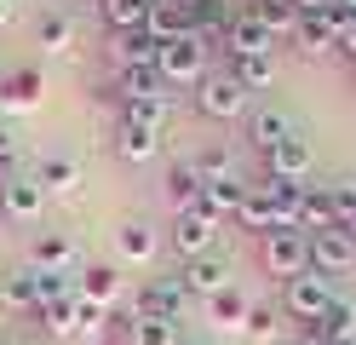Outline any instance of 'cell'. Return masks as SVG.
I'll list each match as a JSON object with an SVG mask.
<instances>
[{
	"instance_id": "1",
	"label": "cell",
	"mask_w": 356,
	"mask_h": 345,
	"mask_svg": "<svg viewBox=\"0 0 356 345\" xmlns=\"http://www.w3.org/2000/svg\"><path fill=\"white\" fill-rule=\"evenodd\" d=\"M195 109H202L207 121H248L253 92L241 86L230 69H218V75H202V86H195Z\"/></svg>"
},
{
	"instance_id": "2",
	"label": "cell",
	"mask_w": 356,
	"mask_h": 345,
	"mask_svg": "<svg viewBox=\"0 0 356 345\" xmlns=\"http://www.w3.org/2000/svg\"><path fill=\"white\" fill-rule=\"evenodd\" d=\"M259 265L276 276V282H293V276L310 270V236L305 230H270L259 242Z\"/></svg>"
},
{
	"instance_id": "3",
	"label": "cell",
	"mask_w": 356,
	"mask_h": 345,
	"mask_svg": "<svg viewBox=\"0 0 356 345\" xmlns=\"http://www.w3.org/2000/svg\"><path fill=\"white\" fill-rule=\"evenodd\" d=\"M327 305H333V282H327V276L305 270V276H293V282H282V316L305 322V328H316Z\"/></svg>"
},
{
	"instance_id": "4",
	"label": "cell",
	"mask_w": 356,
	"mask_h": 345,
	"mask_svg": "<svg viewBox=\"0 0 356 345\" xmlns=\"http://www.w3.org/2000/svg\"><path fill=\"white\" fill-rule=\"evenodd\" d=\"M167 242H172V253H178L184 265H190V259H207L213 242H218V219H207L202 207H184V213H172Z\"/></svg>"
},
{
	"instance_id": "5",
	"label": "cell",
	"mask_w": 356,
	"mask_h": 345,
	"mask_svg": "<svg viewBox=\"0 0 356 345\" xmlns=\"http://www.w3.org/2000/svg\"><path fill=\"white\" fill-rule=\"evenodd\" d=\"M155 69H161V81H167V86H202V75H207V46L195 40V35H184V40L161 46Z\"/></svg>"
},
{
	"instance_id": "6",
	"label": "cell",
	"mask_w": 356,
	"mask_h": 345,
	"mask_svg": "<svg viewBox=\"0 0 356 345\" xmlns=\"http://www.w3.org/2000/svg\"><path fill=\"white\" fill-rule=\"evenodd\" d=\"M132 311H138V316H167V322H184V316H190V288L178 282V270H172V276H149Z\"/></svg>"
},
{
	"instance_id": "7",
	"label": "cell",
	"mask_w": 356,
	"mask_h": 345,
	"mask_svg": "<svg viewBox=\"0 0 356 345\" xmlns=\"http://www.w3.org/2000/svg\"><path fill=\"white\" fill-rule=\"evenodd\" d=\"M310 270H316V276H327V282H333V276H350V270H356V242L345 236L339 224H333V230H316V236H310Z\"/></svg>"
},
{
	"instance_id": "8",
	"label": "cell",
	"mask_w": 356,
	"mask_h": 345,
	"mask_svg": "<svg viewBox=\"0 0 356 345\" xmlns=\"http://www.w3.org/2000/svg\"><path fill=\"white\" fill-rule=\"evenodd\" d=\"M225 52H230V58H270V52H276V35L264 29L248 6H241V12L230 17V29H225Z\"/></svg>"
},
{
	"instance_id": "9",
	"label": "cell",
	"mask_w": 356,
	"mask_h": 345,
	"mask_svg": "<svg viewBox=\"0 0 356 345\" xmlns=\"http://www.w3.org/2000/svg\"><path fill=\"white\" fill-rule=\"evenodd\" d=\"M293 132H299V127H293V115H287L282 104H253V109H248V144H253V150L270 155L282 138H293Z\"/></svg>"
},
{
	"instance_id": "10",
	"label": "cell",
	"mask_w": 356,
	"mask_h": 345,
	"mask_svg": "<svg viewBox=\"0 0 356 345\" xmlns=\"http://www.w3.org/2000/svg\"><path fill=\"white\" fill-rule=\"evenodd\" d=\"M230 276H236V270H230V259H218V253H207V259H190L184 270H178V282L190 288V299H202V305H207L213 293H225V288H236Z\"/></svg>"
},
{
	"instance_id": "11",
	"label": "cell",
	"mask_w": 356,
	"mask_h": 345,
	"mask_svg": "<svg viewBox=\"0 0 356 345\" xmlns=\"http://www.w3.org/2000/svg\"><path fill=\"white\" fill-rule=\"evenodd\" d=\"M0 213L17 219V224H35L47 213V190H40V178H6V190H0Z\"/></svg>"
},
{
	"instance_id": "12",
	"label": "cell",
	"mask_w": 356,
	"mask_h": 345,
	"mask_svg": "<svg viewBox=\"0 0 356 345\" xmlns=\"http://www.w3.org/2000/svg\"><path fill=\"white\" fill-rule=\"evenodd\" d=\"M75 299L109 311V305L121 299V270H115V265H81V270H75Z\"/></svg>"
},
{
	"instance_id": "13",
	"label": "cell",
	"mask_w": 356,
	"mask_h": 345,
	"mask_svg": "<svg viewBox=\"0 0 356 345\" xmlns=\"http://www.w3.org/2000/svg\"><path fill=\"white\" fill-rule=\"evenodd\" d=\"M305 173H310V138H305V132L282 138V144L264 155V178H293V184H305Z\"/></svg>"
},
{
	"instance_id": "14",
	"label": "cell",
	"mask_w": 356,
	"mask_h": 345,
	"mask_svg": "<svg viewBox=\"0 0 356 345\" xmlns=\"http://www.w3.org/2000/svg\"><path fill=\"white\" fill-rule=\"evenodd\" d=\"M293 40H299V52L327 58V52H339V23H333V12H299Z\"/></svg>"
},
{
	"instance_id": "15",
	"label": "cell",
	"mask_w": 356,
	"mask_h": 345,
	"mask_svg": "<svg viewBox=\"0 0 356 345\" xmlns=\"http://www.w3.org/2000/svg\"><path fill=\"white\" fill-rule=\"evenodd\" d=\"M29 265H35V270H63V276H70V270L81 265V247H75V236H63V230H47V236H35Z\"/></svg>"
},
{
	"instance_id": "16",
	"label": "cell",
	"mask_w": 356,
	"mask_h": 345,
	"mask_svg": "<svg viewBox=\"0 0 356 345\" xmlns=\"http://www.w3.org/2000/svg\"><path fill=\"white\" fill-rule=\"evenodd\" d=\"M236 224H241V230H253L259 242L270 236V230H287V224H282V213H276V201L264 196L259 184H248V196H241V207H236Z\"/></svg>"
},
{
	"instance_id": "17",
	"label": "cell",
	"mask_w": 356,
	"mask_h": 345,
	"mask_svg": "<svg viewBox=\"0 0 356 345\" xmlns=\"http://www.w3.org/2000/svg\"><path fill=\"white\" fill-rule=\"evenodd\" d=\"M230 0H195L190 6V35L202 46H225V29H230Z\"/></svg>"
},
{
	"instance_id": "18",
	"label": "cell",
	"mask_w": 356,
	"mask_h": 345,
	"mask_svg": "<svg viewBox=\"0 0 356 345\" xmlns=\"http://www.w3.org/2000/svg\"><path fill=\"white\" fill-rule=\"evenodd\" d=\"M109 58H115V69H155L161 40H149L144 29H132V35H115V40H109Z\"/></svg>"
},
{
	"instance_id": "19",
	"label": "cell",
	"mask_w": 356,
	"mask_h": 345,
	"mask_svg": "<svg viewBox=\"0 0 356 345\" xmlns=\"http://www.w3.org/2000/svg\"><path fill=\"white\" fill-rule=\"evenodd\" d=\"M144 35H149V40H161V46L184 40V35H190V12H184V6H172V0H155L149 17H144Z\"/></svg>"
},
{
	"instance_id": "20",
	"label": "cell",
	"mask_w": 356,
	"mask_h": 345,
	"mask_svg": "<svg viewBox=\"0 0 356 345\" xmlns=\"http://www.w3.org/2000/svg\"><path fill=\"white\" fill-rule=\"evenodd\" d=\"M155 150H161V132H155V127H132V121L115 127V155L121 161L144 167V161H155Z\"/></svg>"
},
{
	"instance_id": "21",
	"label": "cell",
	"mask_w": 356,
	"mask_h": 345,
	"mask_svg": "<svg viewBox=\"0 0 356 345\" xmlns=\"http://www.w3.org/2000/svg\"><path fill=\"white\" fill-rule=\"evenodd\" d=\"M241 196H248V178H230V184H202V196H195V207H202L207 219H236V207H241Z\"/></svg>"
},
{
	"instance_id": "22",
	"label": "cell",
	"mask_w": 356,
	"mask_h": 345,
	"mask_svg": "<svg viewBox=\"0 0 356 345\" xmlns=\"http://www.w3.org/2000/svg\"><path fill=\"white\" fill-rule=\"evenodd\" d=\"M339 213H333V196L327 184H305V201H299V230L305 236H316V230H333Z\"/></svg>"
},
{
	"instance_id": "23",
	"label": "cell",
	"mask_w": 356,
	"mask_h": 345,
	"mask_svg": "<svg viewBox=\"0 0 356 345\" xmlns=\"http://www.w3.org/2000/svg\"><path fill=\"white\" fill-rule=\"evenodd\" d=\"M127 345H184V334H178V322L167 316H127Z\"/></svg>"
},
{
	"instance_id": "24",
	"label": "cell",
	"mask_w": 356,
	"mask_h": 345,
	"mask_svg": "<svg viewBox=\"0 0 356 345\" xmlns=\"http://www.w3.org/2000/svg\"><path fill=\"white\" fill-rule=\"evenodd\" d=\"M115 253L127 265H149L155 259V230L144 224V219H127L121 230H115Z\"/></svg>"
},
{
	"instance_id": "25",
	"label": "cell",
	"mask_w": 356,
	"mask_h": 345,
	"mask_svg": "<svg viewBox=\"0 0 356 345\" xmlns=\"http://www.w3.org/2000/svg\"><path fill=\"white\" fill-rule=\"evenodd\" d=\"M316 334H322V339H333V345H350V339H356V299H345V293H333V305L322 311V322H316Z\"/></svg>"
},
{
	"instance_id": "26",
	"label": "cell",
	"mask_w": 356,
	"mask_h": 345,
	"mask_svg": "<svg viewBox=\"0 0 356 345\" xmlns=\"http://www.w3.org/2000/svg\"><path fill=\"white\" fill-rule=\"evenodd\" d=\"M161 190H167V201H172V213L195 207V196H202V173H195V161H172Z\"/></svg>"
},
{
	"instance_id": "27",
	"label": "cell",
	"mask_w": 356,
	"mask_h": 345,
	"mask_svg": "<svg viewBox=\"0 0 356 345\" xmlns=\"http://www.w3.org/2000/svg\"><path fill=\"white\" fill-rule=\"evenodd\" d=\"M115 92H121V104H132V98H167V81H161V69H115Z\"/></svg>"
},
{
	"instance_id": "28",
	"label": "cell",
	"mask_w": 356,
	"mask_h": 345,
	"mask_svg": "<svg viewBox=\"0 0 356 345\" xmlns=\"http://www.w3.org/2000/svg\"><path fill=\"white\" fill-rule=\"evenodd\" d=\"M35 178H40V190H47V196H70V190H81V161H70V155H47Z\"/></svg>"
},
{
	"instance_id": "29",
	"label": "cell",
	"mask_w": 356,
	"mask_h": 345,
	"mask_svg": "<svg viewBox=\"0 0 356 345\" xmlns=\"http://www.w3.org/2000/svg\"><path fill=\"white\" fill-rule=\"evenodd\" d=\"M248 311H253V299L241 288H225L207 299V322H218V328H248Z\"/></svg>"
},
{
	"instance_id": "30",
	"label": "cell",
	"mask_w": 356,
	"mask_h": 345,
	"mask_svg": "<svg viewBox=\"0 0 356 345\" xmlns=\"http://www.w3.org/2000/svg\"><path fill=\"white\" fill-rule=\"evenodd\" d=\"M190 161H195V173H202V184H230V178H241L230 144H207L202 155H190Z\"/></svg>"
},
{
	"instance_id": "31",
	"label": "cell",
	"mask_w": 356,
	"mask_h": 345,
	"mask_svg": "<svg viewBox=\"0 0 356 345\" xmlns=\"http://www.w3.org/2000/svg\"><path fill=\"white\" fill-rule=\"evenodd\" d=\"M149 6H155V0H98L104 23H109V29H115V35H132V29H144Z\"/></svg>"
},
{
	"instance_id": "32",
	"label": "cell",
	"mask_w": 356,
	"mask_h": 345,
	"mask_svg": "<svg viewBox=\"0 0 356 345\" xmlns=\"http://www.w3.org/2000/svg\"><path fill=\"white\" fill-rule=\"evenodd\" d=\"M35 98H40V69H12V75H0V104L29 109Z\"/></svg>"
},
{
	"instance_id": "33",
	"label": "cell",
	"mask_w": 356,
	"mask_h": 345,
	"mask_svg": "<svg viewBox=\"0 0 356 345\" xmlns=\"http://www.w3.org/2000/svg\"><path fill=\"white\" fill-rule=\"evenodd\" d=\"M259 23H264V29H270L276 40H293V29H299V12L293 6H287V0H253V6H248Z\"/></svg>"
},
{
	"instance_id": "34",
	"label": "cell",
	"mask_w": 356,
	"mask_h": 345,
	"mask_svg": "<svg viewBox=\"0 0 356 345\" xmlns=\"http://www.w3.org/2000/svg\"><path fill=\"white\" fill-rule=\"evenodd\" d=\"M230 75L248 92H270L276 86V52L270 58H230Z\"/></svg>"
},
{
	"instance_id": "35",
	"label": "cell",
	"mask_w": 356,
	"mask_h": 345,
	"mask_svg": "<svg viewBox=\"0 0 356 345\" xmlns=\"http://www.w3.org/2000/svg\"><path fill=\"white\" fill-rule=\"evenodd\" d=\"M35 35H40V46H52V52H70V40H75V17H70V12H40Z\"/></svg>"
},
{
	"instance_id": "36",
	"label": "cell",
	"mask_w": 356,
	"mask_h": 345,
	"mask_svg": "<svg viewBox=\"0 0 356 345\" xmlns=\"http://www.w3.org/2000/svg\"><path fill=\"white\" fill-rule=\"evenodd\" d=\"M35 270V265H29ZM75 293V276H63V270H35V311L40 305H58V299H70Z\"/></svg>"
},
{
	"instance_id": "37",
	"label": "cell",
	"mask_w": 356,
	"mask_h": 345,
	"mask_svg": "<svg viewBox=\"0 0 356 345\" xmlns=\"http://www.w3.org/2000/svg\"><path fill=\"white\" fill-rule=\"evenodd\" d=\"M121 121L161 132V127H167V98H132V104H121Z\"/></svg>"
},
{
	"instance_id": "38",
	"label": "cell",
	"mask_w": 356,
	"mask_h": 345,
	"mask_svg": "<svg viewBox=\"0 0 356 345\" xmlns=\"http://www.w3.org/2000/svg\"><path fill=\"white\" fill-rule=\"evenodd\" d=\"M0 288H6V305L35 311V270H29V265H24V270H12V276H0Z\"/></svg>"
},
{
	"instance_id": "39",
	"label": "cell",
	"mask_w": 356,
	"mask_h": 345,
	"mask_svg": "<svg viewBox=\"0 0 356 345\" xmlns=\"http://www.w3.org/2000/svg\"><path fill=\"white\" fill-rule=\"evenodd\" d=\"M248 334H253L259 345H270V339L282 334V305H253V311H248Z\"/></svg>"
},
{
	"instance_id": "40",
	"label": "cell",
	"mask_w": 356,
	"mask_h": 345,
	"mask_svg": "<svg viewBox=\"0 0 356 345\" xmlns=\"http://www.w3.org/2000/svg\"><path fill=\"white\" fill-rule=\"evenodd\" d=\"M327 196H333V213H339V219L356 213V178H333V184H327Z\"/></svg>"
},
{
	"instance_id": "41",
	"label": "cell",
	"mask_w": 356,
	"mask_h": 345,
	"mask_svg": "<svg viewBox=\"0 0 356 345\" xmlns=\"http://www.w3.org/2000/svg\"><path fill=\"white\" fill-rule=\"evenodd\" d=\"M12 155H17V132H12L6 121H0V173L12 167Z\"/></svg>"
},
{
	"instance_id": "42",
	"label": "cell",
	"mask_w": 356,
	"mask_h": 345,
	"mask_svg": "<svg viewBox=\"0 0 356 345\" xmlns=\"http://www.w3.org/2000/svg\"><path fill=\"white\" fill-rule=\"evenodd\" d=\"M339 52L356 63V17H345V29H339Z\"/></svg>"
},
{
	"instance_id": "43",
	"label": "cell",
	"mask_w": 356,
	"mask_h": 345,
	"mask_svg": "<svg viewBox=\"0 0 356 345\" xmlns=\"http://www.w3.org/2000/svg\"><path fill=\"white\" fill-rule=\"evenodd\" d=\"M287 6H293V12H327L333 0H287Z\"/></svg>"
},
{
	"instance_id": "44",
	"label": "cell",
	"mask_w": 356,
	"mask_h": 345,
	"mask_svg": "<svg viewBox=\"0 0 356 345\" xmlns=\"http://www.w3.org/2000/svg\"><path fill=\"white\" fill-rule=\"evenodd\" d=\"M299 345H333V339H322L316 328H299Z\"/></svg>"
},
{
	"instance_id": "45",
	"label": "cell",
	"mask_w": 356,
	"mask_h": 345,
	"mask_svg": "<svg viewBox=\"0 0 356 345\" xmlns=\"http://www.w3.org/2000/svg\"><path fill=\"white\" fill-rule=\"evenodd\" d=\"M17 17V0H0V23H12Z\"/></svg>"
},
{
	"instance_id": "46",
	"label": "cell",
	"mask_w": 356,
	"mask_h": 345,
	"mask_svg": "<svg viewBox=\"0 0 356 345\" xmlns=\"http://www.w3.org/2000/svg\"><path fill=\"white\" fill-rule=\"evenodd\" d=\"M6 311H12V305H6V288H0V316H6Z\"/></svg>"
},
{
	"instance_id": "47",
	"label": "cell",
	"mask_w": 356,
	"mask_h": 345,
	"mask_svg": "<svg viewBox=\"0 0 356 345\" xmlns=\"http://www.w3.org/2000/svg\"><path fill=\"white\" fill-rule=\"evenodd\" d=\"M339 6H345V12H350V17H356V0H339Z\"/></svg>"
},
{
	"instance_id": "48",
	"label": "cell",
	"mask_w": 356,
	"mask_h": 345,
	"mask_svg": "<svg viewBox=\"0 0 356 345\" xmlns=\"http://www.w3.org/2000/svg\"><path fill=\"white\" fill-rule=\"evenodd\" d=\"M172 6H184V12H190V6H195V0H172Z\"/></svg>"
},
{
	"instance_id": "49",
	"label": "cell",
	"mask_w": 356,
	"mask_h": 345,
	"mask_svg": "<svg viewBox=\"0 0 356 345\" xmlns=\"http://www.w3.org/2000/svg\"><path fill=\"white\" fill-rule=\"evenodd\" d=\"M6 178H12V173H0V190H6Z\"/></svg>"
},
{
	"instance_id": "50",
	"label": "cell",
	"mask_w": 356,
	"mask_h": 345,
	"mask_svg": "<svg viewBox=\"0 0 356 345\" xmlns=\"http://www.w3.org/2000/svg\"><path fill=\"white\" fill-rule=\"evenodd\" d=\"M184 345H202V339H184Z\"/></svg>"
},
{
	"instance_id": "51",
	"label": "cell",
	"mask_w": 356,
	"mask_h": 345,
	"mask_svg": "<svg viewBox=\"0 0 356 345\" xmlns=\"http://www.w3.org/2000/svg\"><path fill=\"white\" fill-rule=\"evenodd\" d=\"M248 6H253V0H248Z\"/></svg>"
},
{
	"instance_id": "52",
	"label": "cell",
	"mask_w": 356,
	"mask_h": 345,
	"mask_svg": "<svg viewBox=\"0 0 356 345\" xmlns=\"http://www.w3.org/2000/svg\"><path fill=\"white\" fill-rule=\"evenodd\" d=\"M350 345H356V339H350Z\"/></svg>"
}]
</instances>
